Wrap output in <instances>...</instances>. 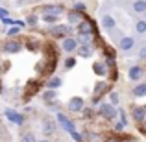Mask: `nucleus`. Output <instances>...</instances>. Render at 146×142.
I'll return each mask as SVG.
<instances>
[{
    "mask_svg": "<svg viewBox=\"0 0 146 142\" xmlns=\"http://www.w3.org/2000/svg\"><path fill=\"white\" fill-rule=\"evenodd\" d=\"M98 114L104 120H113V118L117 116V109H115V105H111V103H100Z\"/></svg>",
    "mask_w": 146,
    "mask_h": 142,
    "instance_id": "f257e3e1",
    "label": "nucleus"
},
{
    "mask_svg": "<svg viewBox=\"0 0 146 142\" xmlns=\"http://www.w3.org/2000/svg\"><path fill=\"white\" fill-rule=\"evenodd\" d=\"M57 124H59L65 131H68V133H74L76 131V125L72 124V120L67 116V114H63V113H57Z\"/></svg>",
    "mask_w": 146,
    "mask_h": 142,
    "instance_id": "f03ea898",
    "label": "nucleus"
},
{
    "mask_svg": "<svg viewBox=\"0 0 146 142\" xmlns=\"http://www.w3.org/2000/svg\"><path fill=\"white\" fill-rule=\"evenodd\" d=\"M78 33L80 35H91V33H94L96 35V28H94L93 20H82L78 24Z\"/></svg>",
    "mask_w": 146,
    "mask_h": 142,
    "instance_id": "7ed1b4c3",
    "label": "nucleus"
},
{
    "mask_svg": "<svg viewBox=\"0 0 146 142\" xmlns=\"http://www.w3.org/2000/svg\"><path fill=\"white\" fill-rule=\"evenodd\" d=\"M61 48H63L65 52H76V50L80 48V41L74 39V37H65L63 43H61Z\"/></svg>",
    "mask_w": 146,
    "mask_h": 142,
    "instance_id": "20e7f679",
    "label": "nucleus"
},
{
    "mask_svg": "<svg viewBox=\"0 0 146 142\" xmlns=\"http://www.w3.org/2000/svg\"><path fill=\"white\" fill-rule=\"evenodd\" d=\"M83 107H85V102H83L80 96H74V98L68 100V111H72V113H78V111H83Z\"/></svg>",
    "mask_w": 146,
    "mask_h": 142,
    "instance_id": "39448f33",
    "label": "nucleus"
},
{
    "mask_svg": "<svg viewBox=\"0 0 146 142\" xmlns=\"http://www.w3.org/2000/svg\"><path fill=\"white\" fill-rule=\"evenodd\" d=\"M21 50H22V44L19 43V41L11 39V41H7V43L4 44V52H6V53H19Z\"/></svg>",
    "mask_w": 146,
    "mask_h": 142,
    "instance_id": "423d86ee",
    "label": "nucleus"
},
{
    "mask_svg": "<svg viewBox=\"0 0 146 142\" xmlns=\"http://www.w3.org/2000/svg\"><path fill=\"white\" fill-rule=\"evenodd\" d=\"M6 116H7L9 122H13V124H17V125H21L22 122H24V116H22L21 113H17V111H13V109H6Z\"/></svg>",
    "mask_w": 146,
    "mask_h": 142,
    "instance_id": "0eeeda50",
    "label": "nucleus"
},
{
    "mask_svg": "<svg viewBox=\"0 0 146 142\" xmlns=\"http://www.w3.org/2000/svg\"><path fill=\"white\" fill-rule=\"evenodd\" d=\"M131 118L135 122H144V118H146V105L133 107L131 109Z\"/></svg>",
    "mask_w": 146,
    "mask_h": 142,
    "instance_id": "6e6552de",
    "label": "nucleus"
},
{
    "mask_svg": "<svg viewBox=\"0 0 146 142\" xmlns=\"http://www.w3.org/2000/svg\"><path fill=\"white\" fill-rule=\"evenodd\" d=\"M63 13V6H52V4H44L43 6V15H59Z\"/></svg>",
    "mask_w": 146,
    "mask_h": 142,
    "instance_id": "1a4fd4ad",
    "label": "nucleus"
},
{
    "mask_svg": "<svg viewBox=\"0 0 146 142\" xmlns=\"http://www.w3.org/2000/svg\"><path fill=\"white\" fill-rule=\"evenodd\" d=\"M128 76H129L131 81H139V79L143 78V67H141V65H133V67L129 68Z\"/></svg>",
    "mask_w": 146,
    "mask_h": 142,
    "instance_id": "9d476101",
    "label": "nucleus"
},
{
    "mask_svg": "<svg viewBox=\"0 0 146 142\" xmlns=\"http://www.w3.org/2000/svg\"><path fill=\"white\" fill-rule=\"evenodd\" d=\"M135 46V39L133 37H122L120 43H118V48L122 50V52H128V50H131Z\"/></svg>",
    "mask_w": 146,
    "mask_h": 142,
    "instance_id": "9b49d317",
    "label": "nucleus"
},
{
    "mask_svg": "<svg viewBox=\"0 0 146 142\" xmlns=\"http://www.w3.org/2000/svg\"><path fill=\"white\" fill-rule=\"evenodd\" d=\"M54 131H56V122H54L52 118H44V122H43V133H44V137H50Z\"/></svg>",
    "mask_w": 146,
    "mask_h": 142,
    "instance_id": "f8f14e48",
    "label": "nucleus"
},
{
    "mask_svg": "<svg viewBox=\"0 0 146 142\" xmlns=\"http://www.w3.org/2000/svg\"><path fill=\"white\" fill-rule=\"evenodd\" d=\"M50 33L56 35V37H67L68 28L67 26H52V28H50Z\"/></svg>",
    "mask_w": 146,
    "mask_h": 142,
    "instance_id": "ddd939ff",
    "label": "nucleus"
},
{
    "mask_svg": "<svg viewBox=\"0 0 146 142\" xmlns=\"http://www.w3.org/2000/svg\"><path fill=\"white\" fill-rule=\"evenodd\" d=\"M143 96H146V81L133 87V98H143Z\"/></svg>",
    "mask_w": 146,
    "mask_h": 142,
    "instance_id": "4468645a",
    "label": "nucleus"
},
{
    "mask_svg": "<svg viewBox=\"0 0 146 142\" xmlns=\"http://www.w3.org/2000/svg\"><path fill=\"white\" fill-rule=\"evenodd\" d=\"M102 26L106 30H113L115 28V18L111 17V15H104L102 17Z\"/></svg>",
    "mask_w": 146,
    "mask_h": 142,
    "instance_id": "2eb2a0df",
    "label": "nucleus"
},
{
    "mask_svg": "<svg viewBox=\"0 0 146 142\" xmlns=\"http://www.w3.org/2000/svg\"><path fill=\"white\" fill-rule=\"evenodd\" d=\"M133 11L135 13H144L146 11V0H135L133 2Z\"/></svg>",
    "mask_w": 146,
    "mask_h": 142,
    "instance_id": "dca6fc26",
    "label": "nucleus"
},
{
    "mask_svg": "<svg viewBox=\"0 0 146 142\" xmlns=\"http://www.w3.org/2000/svg\"><path fill=\"white\" fill-rule=\"evenodd\" d=\"M61 83H63V79L61 78H52V79H48L46 81V87L50 90H56L57 87H61Z\"/></svg>",
    "mask_w": 146,
    "mask_h": 142,
    "instance_id": "f3484780",
    "label": "nucleus"
},
{
    "mask_svg": "<svg viewBox=\"0 0 146 142\" xmlns=\"http://www.w3.org/2000/svg\"><path fill=\"white\" fill-rule=\"evenodd\" d=\"M68 22H82V15H80V11H76V9H72V11H68Z\"/></svg>",
    "mask_w": 146,
    "mask_h": 142,
    "instance_id": "a211bd4d",
    "label": "nucleus"
},
{
    "mask_svg": "<svg viewBox=\"0 0 146 142\" xmlns=\"http://www.w3.org/2000/svg\"><path fill=\"white\" fill-rule=\"evenodd\" d=\"M78 50H80V55H82V57H89L91 53H93V50H91L89 44H83V46H80Z\"/></svg>",
    "mask_w": 146,
    "mask_h": 142,
    "instance_id": "6ab92c4d",
    "label": "nucleus"
},
{
    "mask_svg": "<svg viewBox=\"0 0 146 142\" xmlns=\"http://www.w3.org/2000/svg\"><path fill=\"white\" fill-rule=\"evenodd\" d=\"M43 100L46 103H50V102H54V100H56V92H54V90H44V94H43Z\"/></svg>",
    "mask_w": 146,
    "mask_h": 142,
    "instance_id": "aec40b11",
    "label": "nucleus"
},
{
    "mask_svg": "<svg viewBox=\"0 0 146 142\" xmlns=\"http://www.w3.org/2000/svg\"><path fill=\"white\" fill-rule=\"evenodd\" d=\"M135 30H137V33H146V20H137Z\"/></svg>",
    "mask_w": 146,
    "mask_h": 142,
    "instance_id": "412c9836",
    "label": "nucleus"
},
{
    "mask_svg": "<svg viewBox=\"0 0 146 142\" xmlns=\"http://www.w3.org/2000/svg\"><path fill=\"white\" fill-rule=\"evenodd\" d=\"M74 67H76V57H67V59H65V68L70 70V68H74Z\"/></svg>",
    "mask_w": 146,
    "mask_h": 142,
    "instance_id": "4be33fe9",
    "label": "nucleus"
},
{
    "mask_svg": "<svg viewBox=\"0 0 146 142\" xmlns=\"http://www.w3.org/2000/svg\"><path fill=\"white\" fill-rule=\"evenodd\" d=\"M56 20H57V15H43V22H46V24H54Z\"/></svg>",
    "mask_w": 146,
    "mask_h": 142,
    "instance_id": "5701e85b",
    "label": "nucleus"
},
{
    "mask_svg": "<svg viewBox=\"0 0 146 142\" xmlns=\"http://www.w3.org/2000/svg\"><path fill=\"white\" fill-rule=\"evenodd\" d=\"M21 142H37V140H35V137H33V133H24Z\"/></svg>",
    "mask_w": 146,
    "mask_h": 142,
    "instance_id": "b1692460",
    "label": "nucleus"
},
{
    "mask_svg": "<svg viewBox=\"0 0 146 142\" xmlns=\"http://www.w3.org/2000/svg\"><path fill=\"white\" fill-rule=\"evenodd\" d=\"M109 102H111V105H118V102H120V96H118L117 92H111V94H109Z\"/></svg>",
    "mask_w": 146,
    "mask_h": 142,
    "instance_id": "393cba45",
    "label": "nucleus"
},
{
    "mask_svg": "<svg viewBox=\"0 0 146 142\" xmlns=\"http://www.w3.org/2000/svg\"><path fill=\"white\" fill-rule=\"evenodd\" d=\"M94 72H96L98 76L106 74V68H104V65H102V63H96V65H94Z\"/></svg>",
    "mask_w": 146,
    "mask_h": 142,
    "instance_id": "a878e982",
    "label": "nucleus"
},
{
    "mask_svg": "<svg viewBox=\"0 0 146 142\" xmlns=\"http://www.w3.org/2000/svg\"><path fill=\"white\" fill-rule=\"evenodd\" d=\"M26 22H28L30 26H35L37 24V17L35 15H28V17H26Z\"/></svg>",
    "mask_w": 146,
    "mask_h": 142,
    "instance_id": "bb28decb",
    "label": "nucleus"
},
{
    "mask_svg": "<svg viewBox=\"0 0 146 142\" xmlns=\"http://www.w3.org/2000/svg\"><path fill=\"white\" fill-rule=\"evenodd\" d=\"M85 7H87V6H85V4H82V2H76V4H74V9L80 11V13H83V11H85Z\"/></svg>",
    "mask_w": 146,
    "mask_h": 142,
    "instance_id": "cd10ccee",
    "label": "nucleus"
},
{
    "mask_svg": "<svg viewBox=\"0 0 146 142\" xmlns=\"http://www.w3.org/2000/svg\"><path fill=\"white\" fill-rule=\"evenodd\" d=\"M19 32H21V28H19V26H13V28H11L9 32H7V35H9V37H13V35H17Z\"/></svg>",
    "mask_w": 146,
    "mask_h": 142,
    "instance_id": "c85d7f7f",
    "label": "nucleus"
},
{
    "mask_svg": "<svg viewBox=\"0 0 146 142\" xmlns=\"http://www.w3.org/2000/svg\"><path fill=\"white\" fill-rule=\"evenodd\" d=\"M80 43L89 44V43H91V35H80Z\"/></svg>",
    "mask_w": 146,
    "mask_h": 142,
    "instance_id": "c756f323",
    "label": "nucleus"
},
{
    "mask_svg": "<svg viewBox=\"0 0 146 142\" xmlns=\"http://www.w3.org/2000/svg\"><path fill=\"white\" fill-rule=\"evenodd\" d=\"M70 135H72V139H74L76 142H83V137L80 135V133H76V131H74V133H70Z\"/></svg>",
    "mask_w": 146,
    "mask_h": 142,
    "instance_id": "7c9ffc66",
    "label": "nucleus"
},
{
    "mask_svg": "<svg viewBox=\"0 0 146 142\" xmlns=\"http://www.w3.org/2000/svg\"><path fill=\"white\" fill-rule=\"evenodd\" d=\"M124 125L126 124H122V122H117V124H115V131H122V129H124Z\"/></svg>",
    "mask_w": 146,
    "mask_h": 142,
    "instance_id": "2f4dec72",
    "label": "nucleus"
},
{
    "mask_svg": "<svg viewBox=\"0 0 146 142\" xmlns=\"http://www.w3.org/2000/svg\"><path fill=\"white\" fill-rule=\"evenodd\" d=\"M139 57H141V59H146V46H144V48H141V52H139Z\"/></svg>",
    "mask_w": 146,
    "mask_h": 142,
    "instance_id": "473e14b6",
    "label": "nucleus"
},
{
    "mask_svg": "<svg viewBox=\"0 0 146 142\" xmlns=\"http://www.w3.org/2000/svg\"><path fill=\"white\" fill-rule=\"evenodd\" d=\"M93 114H94V113H93V109H85V116H89V118H91Z\"/></svg>",
    "mask_w": 146,
    "mask_h": 142,
    "instance_id": "72a5a7b5",
    "label": "nucleus"
},
{
    "mask_svg": "<svg viewBox=\"0 0 146 142\" xmlns=\"http://www.w3.org/2000/svg\"><path fill=\"white\" fill-rule=\"evenodd\" d=\"M106 142H120V140H117V139H115V137H109V139H107Z\"/></svg>",
    "mask_w": 146,
    "mask_h": 142,
    "instance_id": "f704fd0d",
    "label": "nucleus"
},
{
    "mask_svg": "<svg viewBox=\"0 0 146 142\" xmlns=\"http://www.w3.org/2000/svg\"><path fill=\"white\" fill-rule=\"evenodd\" d=\"M6 15H7L6 11H4V9H0V17H2V18H6Z\"/></svg>",
    "mask_w": 146,
    "mask_h": 142,
    "instance_id": "c9c22d12",
    "label": "nucleus"
},
{
    "mask_svg": "<svg viewBox=\"0 0 146 142\" xmlns=\"http://www.w3.org/2000/svg\"><path fill=\"white\" fill-rule=\"evenodd\" d=\"M37 142H50V140H46V139H43V140H37Z\"/></svg>",
    "mask_w": 146,
    "mask_h": 142,
    "instance_id": "e433bc0d",
    "label": "nucleus"
},
{
    "mask_svg": "<svg viewBox=\"0 0 146 142\" xmlns=\"http://www.w3.org/2000/svg\"><path fill=\"white\" fill-rule=\"evenodd\" d=\"M30 2H37V0H30Z\"/></svg>",
    "mask_w": 146,
    "mask_h": 142,
    "instance_id": "4c0bfd02",
    "label": "nucleus"
}]
</instances>
